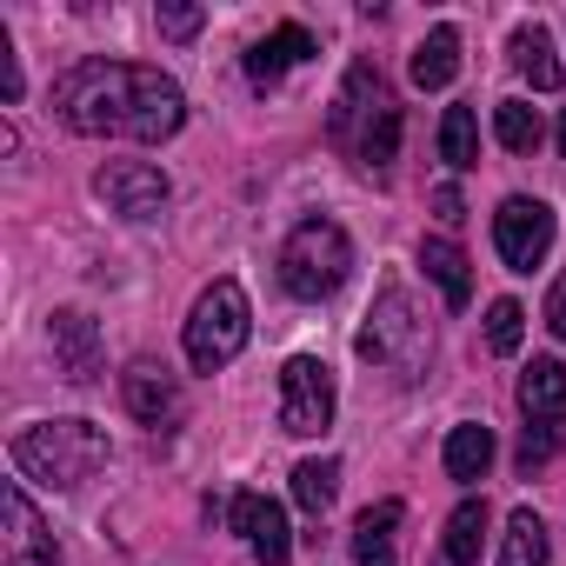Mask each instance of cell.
<instances>
[{"label": "cell", "instance_id": "cell-1", "mask_svg": "<svg viewBox=\"0 0 566 566\" xmlns=\"http://www.w3.org/2000/svg\"><path fill=\"white\" fill-rule=\"evenodd\" d=\"M54 114L74 134H120L140 147H160L187 120V94L160 67L134 61H81L54 81Z\"/></svg>", "mask_w": 566, "mask_h": 566}, {"label": "cell", "instance_id": "cell-2", "mask_svg": "<svg viewBox=\"0 0 566 566\" xmlns=\"http://www.w3.org/2000/svg\"><path fill=\"white\" fill-rule=\"evenodd\" d=\"M14 467L41 486H81L107 467V433L94 420H41L14 433Z\"/></svg>", "mask_w": 566, "mask_h": 566}, {"label": "cell", "instance_id": "cell-3", "mask_svg": "<svg viewBox=\"0 0 566 566\" xmlns=\"http://www.w3.org/2000/svg\"><path fill=\"white\" fill-rule=\"evenodd\" d=\"M354 273V240L340 220H301L287 233V247H280V287H287L294 301H327L347 287Z\"/></svg>", "mask_w": 566, "mask_h": 566}, {"label": "cell", "instance_id": "cell-4", "mask_svg": "<svg viewBox=\"0 0 566 566\" xmlns=\"http://www.w3.org/2000/svg\"><path fill=\"white\" fill-rule=\"evenodd\" d=\"M247 334H253V307L240 294V280H213V287L193 301V321H187V360L200 374H213L247 347Z\"/></svg>", "mask_w": 566, "mask_h": 566}, {"label": "cell", "instance_id": "cell-5", "mask_svg": "<svg viewBox=\"0 0 566 566\" xmlns=\"http://www.w3.org/2000/svg\"><path fill=\"white\" fill-rule=\"evenodd\" d=\"M367 360H380V367H394V374H420L427 367V321L413 314V294L407 287H387L380 301H374V314H367V327H360V340H354Z\"/></svg>", "mask_w": 566, "mask_h": 566}, {"label": "cell", "instance_id": "cell-6", "mask_svg": "<svg viewBox=\"0 0 566 566\" xmlns=\"http://www.w3.org/2000/svg\"><path fill=\"white\" fill-rule=\"evenodd\" d=\"M280 427L301 433V440L334 427V374H327V360L294 354L287 367H280Z\"/></svg>", "mask_w": 566, "mask_h": 566}, {"label": "cell", "instance_id": "cell-7", "mask_svg": "<svg viewBox=\"0 0 566 566\" xmlns=\"http://www.w3.org/2000/svg\"><path fill=\"white\" fill-rule=\"evenodd\" d=\"M493 247H500V260H506L513 273H533V266L553 253V207H546V200H526V193L500 200V213H493Z\"/></svg>", "mask_w": 566, "mask_h": 566}, {"label": "cell", "instance_id": "cell-8", "mask_svg": "<svg viewBox=\"0 0 566 566\" xmlns=\"http://www.w3.org/2000/svg\"><path fill=\"white\" fill-rule=\"evenodd\" d=\"M387 101H394V94H387L380 67L354 61V67H347V81H340V94H334V114H327V140H334V147H347V154H360V140H367V127L380 120V107H387Z\"/></svg>", "mask_w": 566, "mask_h": 566}, {"label": "cell", "instance_id": "cell-9", "mask_svg": "<svg viewBox=\"0 0 566 566\" xmlns=\"http://www.w3.org/2000/svg\"><path fill=\"white\" fill-rule=\"evenodd\" d=\"M94 193H101L114 213H127V220H154V213L167 207L174 180H167L154 160H107V167L94 174Z\"/></svg>", "mask_w": 566, "mask_h": 566}, {"label": "cell", "instance_id": "cell-10", "mask_svg": "<svg viewBox=\"0 0 566 566\" xmlns=\"http://www.w3.org/2000/svg\"><path fill=\"white\" fill-rule=\"evenodd\" d=\"M120 400H127V413H134L140 427H180V413H187L180 380H174L167 367H154V360H134V367L120 374Z\"/></svg>", "mask_w": 566, "mask_h": 566}, {"label": "cell", "instance_id": "cell-11", "mask_svg": "<svg viewBox=\"0 0 566 566\" xmlns=\"http://www.w3.org/2000/svg\"><path fill=\"white\" fill-rule=\"evenodd\" d=\"M227 520H233V533L253 546L260 566H287V553H294V539H287V513H280L266 493H233Z\"/></svg>", "mask_w": 566, "mask_h": 566}, {"label": "cell", "instance_id": "cell-12", "mask_svg": "<svg viewBox=\"0 0 566 566\" xmlns=\"http://www.w3.org/2000/svg\"><path fill=\"white\" fill-rule=\"evenodd\" d=\"M48 347H54V367H61L74 387H87V380L101 374V327H94L81 307H61V314L48 321Z\"/></svg>", "mask_w": 566, "mask_h": 566}, {"label": "cell", "instance_id": "cell-13", "mask_svg": "<svg viewBox=\"0 0 566 566\" xmlns=\"http://www.w3.org/2000/svg\"><path fill=\"white\" fill-rule=\"evenodd\" d=\"M307 54H314V34L287 21V28H273L266 41H253V48H247V81H253V87H273L280 74H287L294 61H307Z\"/></svg>", "mask_w": 566, "mask_h": 566}, {"label": "cell", "instance_id": "cell-14", "mask_svg": "<svg viewBox=\"0 0 566 566\" xmlns=\"http://www.w3.org/2000/svg\"><path fill=\"white\" fill-rule=\"evenodd\" d=\"M407 74H413V87H420V94H440V87L460 74V28H433V34L413 48Z\"/></svg>", "mask_w": 566, "mask_h": 566}, {"label": "cell", "instance_id": "cell-15", "mask_svg": "<svg viewBox=\"0 0 566 566\" xmlns=\"http://www.w3.org/2000/svg\"><path fill=\"white\" fill-rule=\"evenodd\" d=\"M420 266H427V280L447 294V307H467L473 301V273H467V253L453 247V240H420Z\"/></svg>", "mask_w": 566, "mask_h": 566}, {"label": "cell", "instance_id": "cell-16", "mask_svg": "<svg viewBox=\"0 0 566 566\" xmlns=\"http://www.w3.org/2000/svg\"><path fill=\"white\" fill-rule=\"evenodd\" d=\"M520 413L526 420H566V367L559 360H533L520 374Z\"/></svg>", "mask_w": 566, "mask_h": 566}, {"label": "cell", "instance_id": "cell-17", "mask_svg": "<svg viewBox=\"0 0 566 566\" xmlns=\"http://www.w3.org/2000/svg\"><path fill=\"white\" fill-rule=\"evenodd\" d=\"M400 520H407L400 500L367 506V513L354 520V559H360V566H394V526H400Z\"/></svg>", "mask_w": 566, "mask_h": 566}, {"label": "cell", "instance_id": "cell-18", "mask_svg": "<svg viewBox=\"0 0 566 566\" xmlns=\"http://www.w3.org/2000/svg\"><path fill=\"white\" fill-rule=\"evenodd\" d=\"M486 467H493V427H480V420L453 427L447 433V480L473 486V480H486Z\"/></svg>", "mask_w": 566, "mask_h": 566}, {"label": "cell", "instance_id": "cell-19", "mask_svg": "<svg viewBox=\"0 0 566 566\" xmlns=\"http://www.w3.org/2000/svg\"><path fill=\"white\" fill-rule=\"evenodd\" d=\"M0 513H8V559L54 553V533L41 526V513H34V500H28L21 486H8V493H0Z\"/></svg>", "mask_w": 566, "mask_h": 566}, {"label": "cell", "instance_id": "cell-20", "mask_svg": "<svg viewBox=\"0 0 566 566\" xmlns=\"http://www.w3.org/2000/svg\"><path fill=\"white\" fill-rule=\"evenodd\" d=\"M513 67L533 81V94H553L559 87V61H553V34L533 21V28H513Z\"/></svg>", "mask_w": 566, "mask_h": 566}, {"label": "cell", "instance_id": "cell-21", "mask_svg": "<svg viewBox=\"0 0 566 566\" xmlns=\"http://www.w3.org/2000/svg\"><path fill=\"white\" fill-rule=\"evenodd\" d=\"M500 566H546V520L533 506H513L500 533Z\"/></svg>", "mask_w": 566, "mask_h": 566}, {"label": "cell", "instance_id": "cell-22", "mask_svg": "<svg viewBox=\"0 0 566 566\" xmlns=\"http://www.w3.org/2000/svg\"><path fill=\"white\" fill-rule=\"evenodd\" d=\"M440 160L453 174H473L480 167V120H473V107H447L440 114Z\"/></svg>", "mask_w": 566, "mask_h": 566}, {"label": "cell", "instance_id": "cell-23", "mask_svg": "<svg viewBox=\"0 0 566 566\" xmlns=\"http://www.w3.org/2000/svg\"><path fill=\"white\" fill-rule=\"evenodd\" d=\"M486 546V500H460L447 520V566H473Z\"/></svg>", "mask_w": 566, "mask_h": 566}, {"label": "cell", "instance_id": "cell-24", "mask_svg": "<svg viewBox=\"0 0 566 566\" xmlns=\"http://www.w3.org/2000/svg\"><path fill=\"white\" fill-rule=\"evenodd\" d=\"M493 134H500L506 154H533V147L546 140V127H539V114H533L526 101H500V107H493Z\"/></svg>", "mask_w": 566, "mask_h": 566}, {"label": "cell", "instance_id": "cell-25", "mask_svg": "<svg viewBox=\"0 0 566 566\" xmlns=\"http://www.w3.org/2000/svg\"><path fill=\"white\" fill-rule=\"evenodd\" d=\"M334 493H340V460H301V467H294V500H301L307 513H327Z\"/></svg>", "mask_w": 566, "mask_h": 566}, {"label": "cell", "instance_id": "cell-26", "mask_svg": "<svg viewBox=\"0 0 566 566\" xmlns=\"http://www.w3.org/2000/svg\"><path fill=\"white\" fill-rule=\"evenodd\" d=\"M520 334H526L520 301H493V307H486V347H493V354H520Z\"/></svg>", "mask_w": 566, "mask_h": 566}, {"label": "cell", "instance_id": "cell-27", "mask_svg": "<svg viewBox=\"0 0 566 566\" xmlns=\"http://www.w3.org/2000/svg\"><path fill=\"white\" fill-rule=\"evenodd\" d=\"M559 427H566V420H526V433H520V467H526V473L559 453Z\"/></svg>", "mask_w": 566, "mask_h": 566}, {"label": "cell", "instance_id": "cell-28", "mask_svg": "<svg viewBox=\"0 0 566 566\" xmlns=\"http://www.w3.org/2000/svg\"><path fill=\"white\" fill-rule=\"evenodd\" d=\"M207 28V8H160V34L167 41H193Z\"/></svg>", "mask_w": 566, "mask_h": 566}, {"label": "cell", "instance_id": "cell-29", "mask_svg": "<svg viewBox=\"0 0 566 566\" xmlns=\"http://www.w3.org/2000/svg\"><path fill=\"white\" fill-rule=\"evenodd\" d=\"M433 213H440L447 227H460V220H467V200H460V187H433Z\"/></svg>", "mask_w": 566, "mask_h": 566}, {"label": "cell", "instance_id": "cell-30", "mask_svg": "<svg viewBox=\"0 0 566 566\" xmlns=\"http://www.w3.org/2000/svg\"><path fill=\"white\" fill-rule=\"evenodd\" d=\"M546 327H553V334L566 340V273L553 280V294H546Z\"/></svg>", "mask_w": 566, "mask_h": 566}, {"label": "cell", "instance_id": "cell-31", "mask_svg": "<svg viewBox=\"0 0 566 566\" xmlns=\"http://www.w3.org/2000/svg\"><path fill=\"white\" fill-rule=\"evenodd\" d=\"M8 566H61V553H28V559H8Z\"/></svg>", "mask_w": 566, "mask_h": 566}, {"label": "cell", "instance_id": "cell-32", "mask_svg": "<svg viewBox=\"0 0 566 566\" xmlns=\"http://www.w3.org/2000/svg\"><path fill=\"white\" fill-rule=\"evenodd\" d=\"M559 154H566V120H559Z\"/></svg>", "mask_w": 566, "mask_h": 566}]
</instances>
